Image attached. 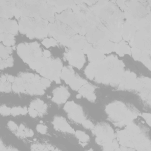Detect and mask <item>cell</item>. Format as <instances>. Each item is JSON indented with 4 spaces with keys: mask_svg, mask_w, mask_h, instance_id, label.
<instances>
[{
    "mask_svg": "<svg viewBox=\"0 0 151 151\" xmlns=\"http://www.w3.org/2000/svg\"><path fill=\"white\" fill-rule=\"evenodd\" d=\"M136 74L129 71L123 73L122 78L119 84L120 90H134L136 85Z\"/></svg>",
    "mask_w": 151,
    "mask_h": 151,
    "instance_id": "cell-6",
    "label": "cell"
},
{
    "mask_svg": "<svg viewBox=\"0 0 151 151\" xmlns=\"http://www.w3.org/2000/svg\"><path fill=\"white\" fill-rule=\"evenodd\" d=\"M114 51L120 57H123L124 54L131 55L130 48L126 42L123 41L115 43Z\"/></svg>",
    "mask_w": 151,
    "mask_h": 151,
    "instance_id": "cell-12",
    "label": "cell"
},
{
    "mask_svg": "<svg viewBox=\"0 0 151 151\" xmlns=\"http://www.w3.org/2000/svg\"><path fill=\"white\" fill-rule=\"evenodd\" d=\"M28 113L32 117H34V118L36 117L37 116H38V111L35 109L31 108V107H29V109H28Z\"/></svg>",
    "mask_w": 151,
    "mask_h": 151,
    "instance_id": "cell-30",
    "label": "cell"
},
{
    "mask_svg": "<svg viewBox=\"0 0 151 151\" xmlns=\"http://www.w3.org/2000/svg\"><path fill=\"white\" fill-rule=\"evenodd\" d=\"M28 111V109L26 107H15L11 109V114L13 116H17L19 114H25Z\"/></svg>",
    "mask_w": 151,
    "mask_h": 151,
    "instance_id": "cell-19",
    "label": "cell"
},
{
    "mask_svg": "<svg viewBox=\"0 0 151 151\" xmlns=\"http://www.w3.org/2000/svg\"><path fill=\"white\" fill-rule=\"evenodd\" d=\"M115 43L112 41H107L102 47L98 48L103 54H109L114 51Z\"/></svg>",
    "mask_w": 151,
    "mask_h": 151,
    "instance_id": "cell-17",
    "label": "cell"
},
{
    "mask_svg": "<svg viewBox=\"0 0 151 151\" xmlns=\"http://www.w3.org/2000/svg\"><path fill=\"white\" fill-rule=\"evenodd\" d=\"M75 134L77 138L80 142H81L83 143H86L90 139L89 136L86 133H85L84 132H83V131L77 130V131L75 132Z\"/></svg>",
    "mask_w": 151,
    "mask_h": 151,
    "instance_id": "cell-20",
    "label": "cell"
},
{
    "mask_svg": "<svg viewBox=\"0 0 151 151\" xmlns=\"http://www.w3.org/2000/svg\"><path fill=\"white\" fill-rule=\"evenodd\" d=\"M64 56L71 65L77 68H82L86 61L84 53L81 51L68 50L65 51Z\"/></svg>",
    "mask_w": 151,
    "mask_h": 151,
    "instance_id": "cell-5",
    "label": "cell"
},
{
    "mask_svg": "<svg viewBox=\"0 0 151 151\" xmlns=\"http://www.w3.org/2000/svg\"><path fill=\"white\" fill-rule=\"evenodd\" d=\"M93 133L96 136V142L101 146L111 142L114 137V130L106 123L97 124L93 129Z\"/></svg>",
    "mask_w": 151,
    "mask_h": 151,
    "instance_id": "cell-3",
    "label": "cell"
},
{
    "mask_svg": "<svg viewBox=\"0 0 151 151\" xmlns=\"http://www.w3.org/2000/svg\"><path fill=\"white\" fill-rule=\"evenodd\" d=\"M1 33H9L15 35L19 30L18 25L15 20L9 19H1Z\"/></svg>",
    "mask_w": 151,
    "mask_h": 151,
    "instance_id": "cell-7",
    "label": "cell"
},
{
    "mask_svg": "<svg viewBox=\"0 0 151 151\" xmlns=\"http://www.w3.org/2000/svg\"><path fill=\"white\" fill-rule=\"evenodd\" d=\"M12 89V86L10 84V82H1L0 83V90L1 91L4 92H9Z\"/></svg>",
    "mask_w": 151,
    "mask_h": 151,
    "instance_id": "cell-23",
    "label": "cell"
},
{
    "mask_svg": "<svg viewBox=\"0 0 151 151\" xmlns=\"http://www.w3.org/2000/svg\"><path fill=\"white\" fill-rule=\"evenodd\" d=\"M6 78H7V80H8V81L10 82V83H11V82H14V81H15V78L14 76H11V75H8V76H7Z\"/></svg>",
    "mask_w": 151,
    "mask_h": 151,
    "instance_id": "cell-34",
    "label": "cell"
},
{
    "mask_svg": "<svg viewBox=\"0 0 151 151\" xmlns=\"http://www.w3.org/2000/svg\"><path fill=\"white\" fill-rule=\"evenodd\" d=\"M124 64L116 56L110 55L98 63H90L84 73L90 80L98 83L118 86L123 74Z\"/></svg>",
    "mask_w": 151,
    "mask_h": 151,
    "instance_id": "cell-1",
    "label": "cell"
},
{
    "mask_svg": "<svg viewBox=\"0 0 151 151\" xmlns=\"http://www.w3.org/2000/svg\"><path fill=\"white\" fill-rule=\"evenodd\" d=\"M42 54H43V56L46 58H50V57L51 55L50 52L48 50H44V52H42Z\"/></svg>",
    "mask_w": 151,
    "mask_h": 151,
    "instance_id": "cell-33",
    "label": "cell"
},
{
    "mask_svg": "<svg viewBox=\"0 0 151 151\" xmlns=\"http://www.w3.org/2000/svg\"><path fill=\"white\" fill-rule=\"evenodd\" d=\"M85 97H86L87 99H88L90 101H94L96 99V97L93 93H90L88 94Z\"/></svg>",
    "mask_w": 151,
    "mask_h": 151,
    "instance_id": "cell-32",
    "label": "cell"
},
{
    "mask_svg": "<svg viewBox=\"0 0 151 151\" xmlns=\"http://www.w3.org/2000/svg\"><path fill=\"white\" fill-rule=\"evenodd\" d=\"M32 150H55L52 146L44 145L41 144H34L31 146Z\"/></svg>",
    "mask_w": 151,
    "mask_h": 151,
    "instance_id": "cell-21",
    "label": "cell"
},
{
    "mask_svg": "<svg viewBox=\"0 0 151 151\" xmlns=\"http://www.w3.org/2000/svg\"><path fill=\"white\" fill-rule=\"evenodd\" d=\"M142 117L143 119L146 121V123L149 126L150 125V117L151 114L150 113H142Z\"/></svg>",
    "mask_w": 151,
    "mask_h": 151,
    "instance_id": "cell-29",
    "label": "cell"
},
{
    "mask_svg": "<svg viewBox=\"0 0 151 151\" xmlns=\"http://www.w3.org/2000/svg\"><path fill=\"white\" fill-rule=\"evenodd\" d=\"M8 126L9 127V129L12 130V131H15L17 129L18 127H17V125L15 123H14V122L12 121H9L8 123Z\"/></svg>",
    "mask_w": 151,
    "mask_h": 151,
    "instance_id": "cell-31",
    "label": "cell"
},
{
    "mask_svg": "<svg viewBox=\"0 0 151 151\" xmlns=\"http://www.w3.org/2000/svg\"><path fill=\"white\" fill-rule=\"evenodd\" d=\"M74 76V71L71 67H64L62 68L60 77L64 80L67 84H69Z\"/></svg>",
    "mask_w": 151,
    "mask_h": 151,
    "instance_id": "cell-14",
    "label": "cell"
},
{
    "mask_svg": "<svg viewBox=\"0 0 151 151\" xmlns=\"http://www.w3.org/2000/svg\"><path fill=\"white\" fill-rule=\"evenodd\" d=\"M95 90L94 86L92 84H90L88 83H86V84L83 85L78 90L79 94L84 97H86L88 94L90 93H93Z\"/></svg>",
    "mask_w": 151,
    "mask_h": 151,
    "instance_id": "cell-16",
    "label": "cell"
},
{
    "mask_svg": "<svg viewBox=\"0 0 151 151\" xmlns=\"http://www.w3.org/2000/svg\"><path fill=\"white\" fill-rule=\"evenodd\" d=\"M0 113L2 116H8L11 114V109L5 105H2L0 107Z\"/></svg>",
    "mask_w": 151,
    "mask_h": 151,
    "instance_id": "cell-24",
    "label": "cell"
},
{
    "mask_svg": "<svg viewBox=\"0 0 151 151\" xmlns=\"http://www.w3.org/2000/svg\"><path fill=\"white\" fill-rule=\"evenodd\" d=\"M87 54L88 60L91 63H98L103 61L105 58L104 54L97 48H93Z\"/></svg>",
    "mask_w": 151,
    "mask_h": 151,
    "instance_id": "cell-11",
    "label": "cell"
},
{
    "mask_svg": "<svg viewBox=\"0 0 151 151\" xmlns=\"http://www.w3.org/2000/svg\"><path fill=\"white\" fill-rule=\"evenodd\" d=\"M76 97H77V99H80L81 97V95L80 94H78L76 96Z\"/></svg>",
    "mask_w": 151,
    "mask_h": 151,
    "instance_id": "cell-36",
    "label": "cell"
},
{
    "mask_svg": "<svg viewBox=\"0 0 151 151\" xmlns=\"http://www.w3.org/2000/svg\"><path fill=\"white\" fill-rule=\"evenodd\" d=\"M42 44L47 48H49L50 47H54L57 45V41L53 38H44L42 41Z\"/></svg>",
    "mask_w": 151,
    "mask_h": 151,
    "instance_id": "cell-22",
    "label": "cell"
},
{
    "mask_svg": "<svg viewBox=\"0 0 151 151\" xmlns=\"http://www.w3.org/2000/svg\"><path fill=\"white\" fill-rule=\"evenodd\" d=\"M37 130L41 133V134H45L47 131V126H45V125L44 124H39L37 126Z\"/></svg>",
    "mask_w": 151,
    "mask_h": 151,
    "instance_id": "cell-25",
    "label": "cell"
},
{
    "mask_svg": "<svg viewBox=\"0 0 151 151\" xmlns=\"http://www.w3.org/2000/svg\"><path fill=\"white\" fill-rule=\"evenodd\" d=\"M136 28L128 21H126L122 27V37L126 41H130L134 37Z\"/></svg>",
    "mask_w": 151,
    "mask_h": 151,
    "instance_id": "cell-10",
    "label": "cell"
},
{
    "mask_svg": "<svg viewBox=\"0 0 151 151\" xmlns=\"http://www.w3.org/2000/svg\"><path fill=\"white\" fill-rule=\"evenodd\" d=\"M106 112L109 119L114 122L116 126L119 127L133 122V120L137 118L139 114L136 109L129 107L120 101L109 104L106 107Z\"/></svg>",
    "mask_w": 151,
    "mask_h": 151,
    "instance_id": "cell-2",
    "label": "cell"
},
{
    "mask_svg": "<svg viewBox=\"0 0 151 151\" xmlns=\"http://www.w3.org/2000/svg\"><path fill=\"white\" fill-rule=\"evenodd\" d=\"M29 107L35 109L38 113V116H42L44 114L47 109V106L43 101L40 99H36L33 100L29 105Z\"/></svg>",
    "mask_w": 151,
    "mask_h": 151,
    "instance_id": "cell-13",
    "label": "cell"
},
{
    "mask_svg": "<svg viewBox=\"0 0 151 151\" xmlns=\"http://www.w3.org/2000/svg\"><path fill=\"white\" fill-rule=\"evenodd\" d=\"M12 48L10 47H4L1 45V58L2 60H6L10 56V54L12 53Z\"/></svg>",
    "mask_w": 151,
    "mask_h": 151,
    "instance_id": "cell-18",
    "label": "cell"
},
{
    "mask_svg": "<svg viewBox=\"0 0 151 151\" xmlns=\"http://www.w3.org/2000/svg\"><path fill=\"white\" fill-rule=\"evenodd\" d=\"M87 83V82L77 76H74L73 78L70 82L69 85L71 88L73 90H78L80 87H81L83 85Z\"/></svg>",
    "mask_w": 151,
    "mask_h": 151,
    "instance_id": "cell-15",
    "label": "cell"
},
{
    "mask_svg": "<svg viewBox=\"0 0 151 151\" xmlns=\"http://www.w3.org/2000/svg\"><path fill=\"white\" fill-rule=\"evenodd\" d=\"M52 124L54 127L57 130H60L63 132L75 133L74 129L70 126L63 117H55L52 121Z\"/></svg>",
    "mask_w": 151,
    "mask_h": 151,
    "instance_id": "cell-9",
    "label": "cell"
},
{
    "mask_svg": "<svg viewBox=\"0 0 151 151\" xmlns=\"http://www.w3.org/2000/svg\"><path fill=\"white\" fill-rule=\"evenodd\" d=\"M64 109L68 113V117L75 122L81 123L86 119L82 108L74 101L66 103Z\"/></svg>",
    "mask_w": 151,
    "mask_h": 151,
    "instance_id": "cell-4",
    "label": "cell"
},
{
    "mask_svg": "<svg viewBox=\"0 0 151 151\" xmlns=\"http://www.w3.org/2000/svg\"><path fill=\"white\" fill-rule=\"evenodd\" d=\"M2 42H3V44L6 47H10L11 45H14V44H15V40H10V39H8V38H6V40H4Z\"/></svg>",
    "mask_w": 151,
    "mask_h": 151,
    "instance_id": "cell-27",
    "label": "cell"
},
{
    "mask_svg": "<svg viewBox=\"0 0 151 151\" xmlns=\"http://www.w3.org/2000/svg\"><path fill=\"white\" fill-rule=\"evenodd\" d=\"M41 84L44 87H48L50 86L51 82L50 81L49 79L47 78H42L41 79Z\"/></svg>",
    "mask_w": 151,
    "mask_h": 151,
    "instance_id": "cell-28",
    "label": "cell"
},
{
    "mask_svg": "<svg viewBox=\"0 0 151 151\" xmlns=\"http://www.w3.org/2000/svg\"><path fill=\"white\" fill-rule=\"evenodd\" d=\"M6 79H7V78H6L5 76L2 75V76H1V82H2V83L5 82Z\"/></svg>",
    "mask_w": 151,
    "mask_h": 151,
    "instance_id": "cell-35",
    "label": "cell"
},
{
    "mask_svg": "<svg viewBox=\"0 0 151 151\" xmlns=\"http://www.w3.org/2000/svg\"><path fill=\"white\" fill-rule=\"evenodd\" d=\"M52 93L53 97L52 100L58 104L65 103L70 96L68 91L64 86H60L54 89Z\"/></svg>",
    "mask_w": 151,
    "mask_h": 151,
    "instance_id": "cell-8",
    "label": "cell"
},
{
    "mask_svg": "<svg viewBox=\"0 0 151 151\" xmlns=\"http://www.w3.org/2000/svg\"><path fill=\"white\" fill-rule=\"evenodd\" d=\"M81 124H83V126L85 127V128H86V129H93V127H94V124H93V123L91 122V121H90V120H84L82 123H81Z\"/></svg>",
    "mask_w": 151,
    "mask_h": 151,
    "instance_id": "cell-26",
    "label": "cell"
}]
</instances>
